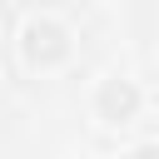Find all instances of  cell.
Instances as JSON below:
<instances>
[{"label":"cell","instance_id":"obj_1","mask_svg":"<svg viewBox=\"0 0 159 159\" xmlns=\"http://www.w3.org/2000/svg\"><path fill=\"white\" fill-rule=\"evenodd\" d=\"M20 50H25V60H30L35 70H50V65H60V60L70 55V35H65V25H55V20H30V25L20 30Z\"/></svg>","mask_w":159,"mask_h":159},{"label":"cell","instance_id":"obj_2","mask_svg":"<svg viewBox=\"0 0 159 159\" xmlns=\"http://www.w3.org/2000/svg\"><path fill=\"white\" fill-rule=\"evenodd\" d=\"M94 109H99V119L124 124V119H134V114H139V89H134L129 80H104V84H99V94H94Z\"/></svg>","mask_w":159,"mask_h":159},{"label":"cell","instance_id":"obj_3","mask_svg":"<svg viewBox=\"0 0 159 159\" xmlns=\"http://www.w3.org/2000/svg\"><path fill=\"white\" fill-rule=\"evenodd\" d=\"M129 159H159V144H139V149H129Z\"/></svg>","mask_w":159,"mask_h":159}]
</instances>
